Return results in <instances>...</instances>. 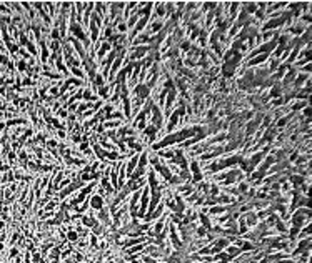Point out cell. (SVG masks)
I'll use <instances>...</instances> for the list:
<instances>
[{"label":"cell","mask_w":312,"mask_h":263,"mask_svg":"<svg viewBox=\"0 0 312 263\" xmlns=\"http://www.w3.org/2000/svg\"><path fill=\"white\" fill-rule=\"evenodd\" d=\"M67 238H69L70 241H75L77 240V233L75 232H69V233H67Z\"/></svg>","instance_id":"277c9868"},{"label":"cell","mask_w":312,"mask_h":263,"mask_svg":"<svg viewBox=\"0 0 312 263\" xmlns=\"http://www.w3.org/2000/svg\"><path fill=\"white\" fill-rule=\"evenodd\" d=\"M109 48H110V45H109V44H105V45H104V47H102V48H100V52H99V55H104V53H105V52H107V50H109Z\"/></svg>","instance_id":"5b68a950"},{"label":"cell","mask_w":312,"mask_h":263,"mask_svg":"<svg viewBox=\"0 0 312 263\" xmlns=\"http://www.w3.org/2000/svg\"><path fill=\"white\" fill-rule=\"evenodd\" d=\"M17 251H19L17 248H12V250H10V253H9V257H10V258H13V257L17 255Z\"/></svg>","instance_id":"52a82bcc"},{"label":"cell","mask_w":312,"mask_h":263,"mask_svg":"<svg viewBox=\"0 0 312 263\" xmlns=\"http://www.w3.org/2000/svg\"><path fill=\"white\" fill-rule=\"evenodd\" d=\"M192 170H194V177H195V180H200L202 178V173L199 172V165H197V163H192Z\"/></svg>","instance_id":"7a4b0ae2"},{"label":"cell","mask_w":312,"mask_h":263,"mask_svg":"<svg viewBox=\"0 0 312 263\" xmlns=\"http://www.w3.org/2000/svg\"><path fill=\"white\" fill-rule=\"evenodd\" d=\"M50 263H59V260H52Z\"/></svg>","instance_id":"30bf717a"},{"label":"cell","mask_w":312,"mask_h":263,"mask_svg":"<svg viewBox=\"0 0 312 263\" xmlns=\"http://www.w3.org/2000/svg\"><path fill=\"white\" fill-rule=\"evenodd\" d=\"M210 212H212V213H222V212H224V208H221V207H217V208H212V210H210Z\"/></svg>","instance_id":"ba28073f"},{"label":"cell","mask_w":312,"mask_h":263,"mask_svg":"<svg viewBox=\"0 0 312 263\" xmlns=\"http://www.w3.org/2000/svg\"><path fill=\"white\" fill-rule=\"evenodd\" d=\"M9 60H7V57L5 55H0V63H7Z\"/></svg>","instance_id":"9c48e42d"},{"label":"cell","mask_w":312,"mask_h":263,"mask_svg":"<svg viewBox=\"0 0 312 263\" xmlns=\"http://www.w3.org/2000/svg\"><path fill=\"white\" fill-rule=\"evenodd\" d=\"M237 253H239V250H237V248H234V247L229 248V255H230V257H235Z\"/></svg>","instance_id":"8992f818"},{"label":"cell","mask_w":312,"mask_h":263,"mask_svg":"<svg viewBox=\"0 0 312 263\" xmlns=\"http://www.w3.org/2000/svg\"><path fill=\"white\" fill-rule=\"evenodd\" d=\"M17 68H19L20 72H25V70H27V63L23 62V60H20V62L17 63Z\"/></svg>","instance_id":"3957f363"},{"label":"cell","mask_w":312,"mask_h":263,"mask_svg":"<svg viewBox=\"0 0 312 263\" xmlns=\"http://www.w3.org/2000/svg\"><path fill=\"white\" fill-rule=\"evenodd\" d=\"M90 205L94 208H102V198L99 197V195H95V197H92V200H90Z\"/></svg>","instance_id":"6da1fadb"}]
</instances>
